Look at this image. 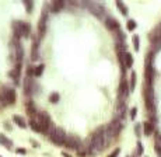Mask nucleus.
Here are the masks:
<instances>
[{"mask_svg": "<svg viewBox=\"0 0 161 157\" xmlns=\"http://www.w3.org/2000/svg\"><path fill=\"white\" fill-rule=\"evenodd\" d=\"M108 143V138H106V128L100 126L91 136V142H90V153L95 154L101 151Z\"/></svg>", "mask_w": 161, "mask_h": 157, "instance_id": "1", "label": "nucleus"}, {"mask_svg": "<svg viewBox=\"0 0 161 157\" xmlns=\"http://www.w3.org/2000/svg\"><path fill=\"white\" fill-rule=\"evenodd\" d=\"M66 138H67V135L62 128H55L53 126L52 128V130L49 132V139L58 146H63L64 142H66Z\"/></svg>", "mask_w": 161, "mask_h": 157, "instance_id": "2", "label": "nucleus"}, {"mask_svg": "<svg viewBox=\"0 0 161 157\" xmlns=\"http://www.w3.org/2000/svg\"><path fill=\"white\" fill-rule=\"evenodd\" d=\"M121 129H122V122H121V119L116 118V119H114V121L106 126V138H108V142H109L111 139H115L116 136L119 135Z\"/></svg>", "mask_w": 161, "mask_h": 157, "instance_id": "3", "label": "nucleus"}, {"mask_svg": "<svg viewBox=\"0 0 161 157\" xmlns=\"http://www.w3.org/2000/svg\"><path fill=\"white\" fill-rule=\"evenodd\" d=\"M37 122H38V125L41 126L42 132H48V130L51 129V126H52L51 118H49V115L46 114V112H41V114H38Z\"/></svg>", "mask_w": 161, "mask_h": 157, "instance_id": "4", "label": "nucleus"}, {"mask_svg": "<svg viewBox=\"0 0 161 157\" xmlns=\"http://www.w3.org/2000/svg\"><path fill=\"white\" fill-rule=\"evenodd\" d=\"M144 100H146V107L150 112L154 111V98H153V88L151 86L146 84V90H144Z\"/></svg>", "mask_w": 161, "mask_h": 157, "instance_id": "5", "label": "nucleus"}, {"mask_svg": "<svg viewBox=\"0 0 161 157\" xmlns=\"http://www.w3.org/2000/svg\"><path fill=\"white\" fill-rule=\"evenodd\" d=\"M64 146H66L67 149H72V150H79L80 146H81V142H80V139L77 138V136L70 135V136H67L66 138Z\"/></svg>", "mask_w": 161, "mask_h": 157, "instance_id": "6", "label": "nucleus"}, {"mask_svg": "<svg viewBox=\"0 0 161 157\" xmlns=\"http://www.w3.org/2000/svg\"><path fill=\"white\" fill-rule=\"evenodd\" d=\"M46 21H48V13L43 11V14L41 15V18H39V24H38V35H39V38H42V36L45 35Z\"/></svg>", "mask_w": 161, "mask_h": 157, "instance_id": "7", "label": "nucleus"}, {"mask_svg": "<svg viewBox=\"0 0 161 157\" xmlns=\"http://www.w3.org/2000/svg\"><path fill=\"white\" fill-rule=\"evenodd\" d=\"M90 10L93 11V14L97 15V17H104V13H105V9L101 6L100 3H90L88 4Z\"/></svg>", "mask_w": 161, "mask_h": 157, "instance_id": "8", "label": "nucleus"}, {"mask_svg": "<svg viewBox=\"0 0 161 157\" xmlns=\"http://www.w3.org/2000/svg\"><path fill=\"white\" fill-rule=\"evenodd\" d=\"M153 77H154V69H153L151 62L147 61V65H146V80H147V84H149V86H151Z\"/></svg>", "mask_w": 161, "mask_h": 157, "instance_id": "9", "label": "nucleus"}, {"mask_svg": "<svg viewBox=\"0 0 161 157\" xmlns=\"http://www.w3.org/2000/svg\"><path fill=\"white\" fill-rule=\"evenodd\" d=\"M19 28H20V34H21V36H24V38H28V36H30L31 27H30V24H28V23L20 21L19 23Z\"/></svg>", "mask_w": 161, "mask_h": 157, "instance_id": "10", "label": "nucleus"}, {"mask_svg": "<svg viewBox=\"0 0 161 157\" xmlns=\"http://www.w3.org/2000/svg\"><path fill=\"white\" fill-rule=\"evenodd\" d=\"M129 91H130V87H128V82H126V80H122L121 84H119V97L126 98V97L129 95Z\"/></svg>", "mask_w": 161, "mask_h": 157, "instance_id": "11", "label": "nucleus"}, {"mask_svg": "<svg viewBox=\"0 0 161 157\" xmlns=\"http://www.w3.org/2000/svg\"><path fill=\"white\" fill-rule=\"evenodd\" d=\"M105 25H106V28H108V30H114V31L119 30V23L116 21L115 18H112V17L106 18V20H105Z\"/></svg>", "mask_w": 161, "mask_h": 157, "instance_id": "12", "label": "nucleus"}, {"mask_svg": "<svg viewBox=\"0 0 161 157\" xmlns=\"http://www.w3.org/2000/svg\"><path fill=\"white\" fill-rule=\"evenodd\" d=\"M150 38L153 39V42H161V24L158 25L157 28H155L154 31H153L151 32V36H150Z\"/></svg>", "mask_w": 161, "mask_h": 157, "instance_id": "13", "label": "nucleus"}, {"mask_svg": "<svg viewBox=\"0 0 161 157\" xmlns=\"http://www.w3.org/2000/svg\"><path fill=\"white\" fill-rule=\"evenodd\" d=\"M6 91V97H7V103L9 104H14L15 103V91L13 88H4Z\"/></svg>", "mask_w": 161, "mask_h": 157, "instance_id": "14", "label": "nucleus"}, {"mask_svg": "<svg viewBox=\"0 0 161 157\" xmlns=\"http://www.w3.org/2000/svg\"><path fill=\"white\" fill-rule=\"evenodd\" d=\"M15 53H17V63H21L23 59H24V49H23V45L20 42L15 46Z\"/></svg>", "mask_w": 161, "mask_h": 157, "instance_id": "15", "label": "nucleus"}, {"mask_svg": "<svg viewBox=\"0 0 161 157\" xmlns=\"http://www.w3.org/2000/svg\"><path fill=\"white\" fill-rule=\"evenodd\" d=\"M13 121H14L15 125H19L20 128H23V129H25L27 128V122H25V119L23 117H19V115H14L13 117Z\"/></svg>", "mask_w": 161, "mask_h": 157, "instance_id": "16", "label": "nucleus"}, {"mask_svg": "<svg viewBox=\"0 0 161 157\" xmlns=\"http://www.w3.org/2000/svg\"><path fill=\"white\" fill-rule=\"evenodd\" d=\"M64 7V2L62 0H56V2H52V11L53 13H59L62 9Z\"/></svg>", "mask_w": 161, "mask_h": 157, "instance_id": "17", "label": "nucleus"}, {"mask_svg": "<svg viewBox=\"0 0 161 157\" xmlns=\"http://www.w3.org/2000/svg\"><path fill=\"white\" fill-rule=\"evenodd\" d=\"M143 129H144V135L150 136L153 133V130H154V125H153L151 122H144V124H143Z\"/></svg>", "mask_w": 161, "mask_h": 157, "instance_id": "18", "label": "nucleus"}, {"mask_svg": "<svg viewBox=\"0 0 161 157\" xmlns=\"http://www.w3.org/2000/svg\"><path fill=\"white\" fill-rule=\"evenodd\" d=\"M132 65H133V56L129 52H125V66L130 67Z\"/></svg>", "mask_w": 161, "mask_h": 157, "instance_id": "19", "label": "nucleus"}, {"mask_svg": "<svg viewBox=\"0 0 161 157\" xmlns=\"http://www.w3.org/2000/svg\"><path fill=\"white\" fill-rule=\"evenodd\" d=\"M27 112L30 115H35V114H37V109H35V105H34L32 101H28V103H27Z\"/></svg>", "mask_w": 161, "mask_h": 157, "instance_id": "20", "label": "nucleus"}, {"mask_svg": "<svg viewBox=\"0 0 161 157\" xmlns=\"http://www.w3.org/2000/svg\"><path fill=\"white\" fill-rule=\"evenodd\" d=\"M30 126H31V129H32V130H35V132H38V133H39V132H42L41 126H39V125H38V122L35 121V119H31V121H30Z\"/></svg>", "mask_w": 161, "mask_h": 157, "instance_id": "21", "label": "nucleus"}, {"mask_svg": "<svg viewBox=\"0 0 161 157\" xmlns=\"http://www.w3.org/2000/svg\"><path fill=\"white\" fill-rule=\"evenodd\" d=\"M31 84H32V80L30 77L25 78V84H24V91L25 94H30L31 93Z\"/></svg>", "mask_w": 161, "mask_h": 157, "instance_id": "22", "label": "nucleus"}, {"mask_svg": "<svg viewBox=\"0 0 161 157\" xmlns=\"http://www.w3.org/2000/svg\"><path fill=\"white\" fill-rule=\"evenodd\" d=\"M116 7H118V9L121 10V11H122V14H123V15H126V14H128V7L125 6V4L122 3V2H116Z\"/></svg>", "mask_w": 161, "mask_h": 157, "instance_id": "23", "label": "nucleus"}, {"mask_svg": "<svg viewBox=\"0 0 161 157\" xmlns=\"http://www.w3.org/2000/svg\"><path fill=\"white\" fill-rule=\"evenodd\" d=\"M38 42L37 41H35V42H34V48H32V61H37L38 59Z\"/></svg>", "mask_w": 161, "mask_h": 157, "instance_id": "24", "label": "nucleus"}, {"mask_svg": "<svg viewBox=\"0 0 161 157\" xmlns=\"http://www.w3.org/2000/svg\"><path fill=\"white\" fill-rule=\"evenodd\" d=\"M49 100H51V103H59V100H60V95H59L58 93H53V94H51Z\"/></svg>", "mask_w": 161, "mask_h": 157, "instance_id": "25", "label": "nucleus"}, {"mask_svg": "<svg viewBox=\"0 0 161 157\" xmlns=\"http://www.w3.org/2000/svg\"><path fill=\"white\" fill-rule=\"evenodd\" d=\"M43 69H45V66H43V65L37 66V67H35V72H34V74H35V76H41L43 73Z\"/></svg>", "mask_w": 161, "mask_h": 157, "instance_id": "26", "label": "nucleus"}, {"mask_svg": "<svg viewBox=\"0 0 161 157\" xmlns=\"http://www.w3.org/2000/svg\"><path fill=\"white\" fill-rule=\"evenodd\" d=\"M134 86H136V73L132 72V80H130V91L134 90Z\"/></svg>", "mask_w": 161, "mask_h": 157, "instance_id": "27", "label": "nucleus"}, {"mask_svg": "<svg viewBox=\"0 0 161 157\" xmlns=\"http://www.w3.org/2000/svg\"><path fill=\"white\" fill-rule=\"evenodd\" d=\"M0 143H2V145H4V146H11V142H10L7 138H4L3 135H0Z\"/></svg>", "mask_w": 161, "mask_h": 157, "instance_id": "28", "label": "nucleus"}, {"mask_svg": "<svg viewBox=\"0 0 161 157\" xmlns=\"http://www.w3.org/2000/svg\"><path fill=\"white\" fill-rule=\"evenodd\" d=\"M133 45H134V49L139 51L140 49V45H139V35H133Z\"/></svg>", "mask_w": 161, "mask_h": 157, "instance_id": "29", "label": "nucleus"}, {"mask_svg": "<svg viewBox=\"0 0 161 157\" xmlns=\"http://www.w3.org/2000/svg\"><path fill=\"white\" fill-rule=\"evenodd\" d=\"M134 28H136V21H134V20H129V21H128V30L133 31Z\"/></svg>", "mask_w": 161, "mask_h": 157, "instance_id": "30", "label": "nucleus"}, {"mask_svg": "<svg viewBox=\"0 0 161 157\" xmlns=\"http://www.w3.org/2000/svg\"><path fill=\"white\" fill-rule=\"evenodd\" d=\"M32 2H27V0H25L24 2V7H25V10H27V13H30L31 10H32Z\"/></svg>", "mask_w": 161, "mask_h": 157, "instance_id": "31", "label": "nucleus"}, {"mask_svg": "<svg viewBox=\"0 0 161 157\" xmlns=\"http://www.w3.org/2000/svg\"><path fill=\"white\" fill-rule=\"evenodd\" d=\"M136 114H137V108H136V107H133V108L130 109V119H132V121L136 119Z\"/></svg>", "mask_w": 161, "mask_h": 157, "instance_id": "32", "label": "nucleus"}, {"mask_svg": "<svg viewBox=\"0 0 161 157\" xmlns=\"http://www.w3.org/2000/svg\"><path fill=\"white\" fill-rule=\"evenodd\" d=\"M154 150H155V153H157V156H158V157H161V145H158V143H155V146H154Z\"/></svg>", "mask_w": 161, "mask_h": 157, "instance_id": "33", "label": "nucleus"}, {"mask_svg": "<svg viewBox=\"0 0 161 157\" xmlns=\"http://www.w3.org/2000/svg\"><path fill=\"white\" fill-rule=\"evenodd\" d=\"M119 153H121V150H119V149H115V150H114L112 153H111L108 157H118V156H119Z\"/></svg>", "mask_w": 161, "mask_h": 157, "instance_id": "34", "label": "nucleus"}, {"mask_svg": "<svg viewBox=\"0 0 161 157\" xmlns=\"http://www.w3.org/2000/svg\"><path fill=\"white\" fill-rule=\"evenodd\" d=\"M143 151H144V149H143V145L139 142V143H137V153H139V154H142Z\"/></svg>", "mask_w": 161, "mask_h": 157, "instance_id": "35", "label": "nucleus"}, {"mask_svg": "<svg viewBox=\"0 0 161 157\" xmlns=\"http://www.w3.org/2000/svg\"><path fill=\"white\" fill-rule=\"evenodd\" d=\"M134 132H136V136H140V125H136V128H134Z\"/></svg>", "mask_w": 161, "mask_h": 157, "instance_id": "36", "label": "nucleus"}, {"mask_svg": "<svg viewBox=\"0 0 161 157\" xmlns=\"http://www.w3.org/2000/svg\"><path fill=\"white\" fill-rule=\"evenodd\" d=\"M17 153H21V154H25V150H24V149H17Z\"/></svg>", "mask_w": 161, "mask_h": 157, "instance_id": "37", "label": "nucleus"}]
</instances>
